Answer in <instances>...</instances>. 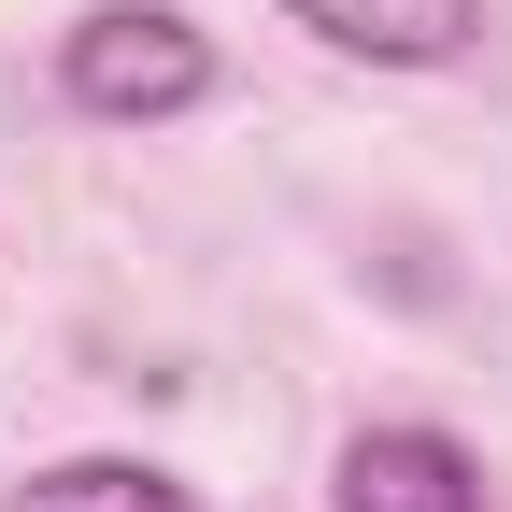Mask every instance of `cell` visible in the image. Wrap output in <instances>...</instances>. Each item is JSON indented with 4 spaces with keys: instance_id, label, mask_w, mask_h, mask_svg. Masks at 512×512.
I'll return each mask as SVG.
<instances>
[{
    "instance_id": "obj_1",
    "label": "cell",
    "mask_w": 512,
    "mask_h": 512,
    "mask_svg": "<svg viewBox=\"0 0 512 512\" xmlns=\"http://www.w3.org/2000/svg\"><path fill=\"white\" fill-rule=\"evenodd\" d=\"M57 86H72V114L100 128H171L214 100V43L171 15V0H100V15L57 43Z\"/></svg>"
},
{
    "instance_id": "obj_2",
    "label": "cell",
    "mask_w": 512,
    "mask_h": 512,
    "mask_svg": "<svg viewBox=\"0 0 512 512\" xmlns=\"http://www.w3.org/2000/svg\"><path fill=\"white\" fill-rule=\"evenodd\" d=\"M342 512H498V484L456 427H356L342 441Z\"/></svg>"
},
{
    "instance_id": "obj_3",
    "label": "cell",
    "mask_w": 512,
    "mask_h": 512,
    "mask_svg": "<svg viewBox=\"0 0 512 512\" xmlns=\"http://www.w3.org/2000/svg\"><path fill=\"white\" fill-rule=\"evenodd\" d=\"M271 15H299L313 43L370 57V72H441L484 43V0H271Z\"/></svg>"
},
{
    "instance_id": "obj_4",
    "label": "cell",
    "mask_w": 512,
    "mask_h": 512,
    "mask_svg": "<svg viewBox=\"0 0 512 512\" xmlns=\"http://www.w3.org/2000/svg\"><path fill=\"white\" fill-rule=\"evenodd\" d=\"M15 512H200L171 470H143V456H72V470H43V484H15Z\"/></svg>"
}]
</instances>
